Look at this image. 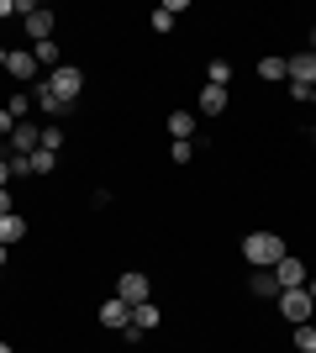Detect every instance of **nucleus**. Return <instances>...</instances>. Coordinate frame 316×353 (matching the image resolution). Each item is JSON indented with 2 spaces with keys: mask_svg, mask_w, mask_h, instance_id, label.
<instances>
[{
  "mask_svg": "<svg viewBox=\"0 0 316 353\" xmlns=\"http://www.w3.org/2000/svg\"><path fill=\"white\" fill-rule=\"evenodd\" d=\"M242 259H248L253 269H274L280 259H285V237L269 232V227H258V232L242 237Z\"/></svg>",
  "mask_w": 316,
  "mask_h": 353,
  "instance_id": "obj_1",
  "label": "nucleus"
},
{
  "mask_svg": "<svg viewBox=\"0 0 316 353\" xmlns=\"http://www.w3.org/2000/svg\"><path fill=\"white\" fill-rule=\"evenodd\" d=\"M48 90H53V95H59V101L69 105V111H74V101L85 95V74H79L74 63H59V69L48 74Z\"/></svg>",
  "mask_w": 316,
  "mask_h": 353,
  "instance_id": "obj_2",
  "label": "nucleus"
},
{
  "mask_svg": "<svg viewBox=\"0 0 316 353\" xmlns=\"http://www.w3.org/2000/svg\"><path fill=\"white\" fill-rule=\"evenodd\" d=\"M311 311H316V301L306 290H280V316H285V327H306Z\"/></svg>",
  "mask_w": 316,
  "mask_h": 353,
  "instance_id": "obj_3",
  "label": "nucleus"
},
{
  "mask_svg": "<svg viewBox=\"0 0 316 353\" xmlns=\"http://www.w3.org/2000/svg\"><path fill=\"white\" fill-rule=\"evenodd\" d=\"M116 295L127 301V306H143V301H153V285H148L143 269H127V274L116 280Z\"/></svg>",
  "mask_w": 316,
  "mask_h": 353,
  "instance_id": "obj_4",
  "label": "nucleus"
},
{
  "mask_svg": "<svg viewBox=\"0 0 316 353\" xmlns=\"http://www.w3.org/2000/svg\"><path fill=\"white\" fill-rule=\"evenodd\" d=\"M274 280H280V290H306V280H311V269L295 259V253H285L280 264H274Z\"/></svg>",
  "mask_w": 316,
  "mask_h": 353,
  "instance_id": "obj_5",
  "label": "nucleus"
},
{
  "mask_svg": "<svg viewBox=\"0 0 316 353\" xmlns=\"http://www.w3.org/2000/svg\"><path fill=\"white\" fill-rule=\"evenodd\" d=\"M95 316H101V327H105V332H127V327H132V306H127L121 295H111V301H105V306L95 311Z\"/></svg>",
  "mask_w": 316,
  "mask_h": 353,
  "instance_id": "obj_6",
  "label": "nucleus"
},
{
  "mask_svg": "<svg viewBox=\"0 0 316 353\" xmlns=\"http://www.w3.org/2000/svg\"><path fill=\"white\" fill-rule=\"evenodd\" d=\"M11 148H16V159H27V153H37V148H43V132H37L32 121H16V132H11Z\"/></svg>",
  "mask_w": 316,
  "mask_h": 353,
  "instance_id": "obj_7",
  "label": "nucleus"
},
{
  "mask_svg": "<svg viewBox=\"0 0 316 353\" xmlns=\"http://www.w3.org/2000/svg\"><path fill=\"white\" fill-rule=\"evenodd\" d=\"M290 85H306V90L316 85V53H311V48L290 59Z\"/></svg>",
  "mask_w": 316,
  "mask_h": 353,
  "instance_id": "obj_8",
  "label": "nucleus"
},
{
  "mask_svg": "<svg viewBox=\"0 0 316 353\" xmlns=\"http://www.w3.org/2000/svg\"><path fill=\"white\" fill-rule=\"evenodd\" d=\"M169 137L174 143H196V111H169Z\"/></svg>",
  "mask_w": 316,
  "mask_h": 353,
  "instance_id": "obj_9",
  "label": "nucleus"
},
{
  "mask_svg": "<svg viewBox=\"0 0 316 353\" xmlns=\"http://www.w3.org/2000/svg\"><path fill=\"white\" fill-rule=\"evenodd\" d=\"M32 105H43L48 117H69V105H63L59 95L48 90V79H37V85H32Z\"/></svg>",
  "mask_w": 316,
  "mask_h": 353,
  "instance_id": "obj_10",
  "label": "nucleus"
},
{
  "mask_svg": "<svg viewBox=\"0 0 316 353\" xmlns=\"http://www.w3.org/2000/svg\"><path fill=\"white\" fill-rule=\"evenodd\" d=\"M27 232H32V221L21 216V211H11V216H0V243H6V248H11V243H21Z\"/></svg>",
  "mask_w": 316,
  "mask_h": 353,
  "instance_id": "obj_11",
  "label": "nucleus"
},
{
  "mask_svg": "<svg viewBox=\"0 0 316 353\" xmlns=\"http://www.w3.org/2000/svg\"><path fill=\"white\" fill-rule=\"evenodd\" d=\"M6 74H11V79H21V85H32V74H37L32 48H27V53H11V59H6Z\"/></svg>",
  "mask_w": 316,
  "mask_h": 353,
  "instance_id": "obj_12",
  "label": "nucleus"
},
{
  "mask_svg": "<svg viewBox=\"0 0 316 353\" xmlns=\"http://www.w3.org/2000/svg\"><path fill=\"white\" fill-rule=\"evenodd\" d=\"M227 101H232V95H227L222 85H206V90H200V117H222Z\"/></svg>",
  "mask_w": 316,
  "mask_h": 353,
  "instance_id": "obj_13",
  "label": "nucleus"
},
{
  "mask_svg": "<svg viewBox=\"0 0 316 353\" xmlns=\"http://www.w3.org/2000/svg\"><path fill=\"white\" fill-rule=\"evenodd\" d=\"M258 79H264V85H285L290 79V59H258Z\"/></svg>",
  "mask_w": 316,
  "mask_h": 353,
  "instance_id": "obj_14",
  "label": "nucleus"
},
{
  "mask_svg": "<svg viewBox=\"0 0 316 353\" xmlns=\"http://www.w3.org/2000/svg\"><path fill=\"white\" fill-rule=\"evenodd\" d=\"M132 327H137V332H153V327H158V301H143V306H132Z\"/></svg>",
  "mask_w": 316,
  "mask_h": 353,
  "instance_id": "obj_15",
  "label": "nucleus"
},
{
  "mask_svg": "<svg viewBox=\"0 0 316 353\" xmlns=\"http://www.w3.org/2000/svg\"><path fill=\"white\" fill-rule=\"evenodd\" d=\"M248 290H253V295H280V280H274V269H253Z\"/></svg>",
  "mask_w": 316,
  "mask_h": 353,
  "instance_id": "obj_16",
  "label": "nucleus"
},
{
  "mask_svg": "<svg viewBox=\"0 0 316 353\" xmlns=\"http://www.w3.org/2000/svg\"><path fill=\"white\" fill-rule=\"evenodd\" d=\"M32 59H37V69H43V63H48V69H59V59H63V53H59V43L48 37V43H32Z\"/></svg>",
  "mask_w": 316,
  "mask_h": 353,
  "instance_id": "obj_17",
  "label": "nucleus"
},
{
  "mask_svg": "<svg viewBox=\"0 0 316 353\" xmlns=\"http://www.w3.org/2000/svg\"><path fill=\"white\" fill-rule=\"evenodd\" d=\"M53 163H59V153L37 148V153H27V174H53Z\"/></svg>",
  "mask_w": 316,
  "mask_h": 353,
  "instance_id": "obj_18",
  "label": "nucleus"
},
{
  "mask_svg": "<svg viewBox=\"0 0 316 353\" xmlns=\"http://www.w3.org/2000/svg\"><path fill=\"white\" fill-rule=\"evenodd\" d=\"M290 332H295V348L301 353H316V327L306 322V327H290Z\"/></svg>",
  "mask_w": 316,
  "mask_h": 353,
  "instance_id": "obj_19",
  "label": "nucleus"
},
{
  "mask_svg": "<svg viewBox=\"0 0 316 353\" xmlns=\"http://www.w3.org/2000/svg\"><path fill=\"white\" fill-rule=\"evenodd\" d=\"M206 74H211V85H222V90H227V79H232V63H227V59H211Z\"/></svg>",
  "mask_w": 316,
  "mask_h": 353,
  "instance_id": "obj_20",
  "label": "nucleus"
},
{
  "mask_svg": "<svg viewBox=\"0 0 316 353\" xmlns=\"http://www.w3.org/2000/svg\"><path fill=\"white\" fill-rule=\"evenodd\" d=\"M6 111H11L16 121H27V111H32V95H11V101H6Z\"/></svg>",
  "mask_w": 316,
  "mask_h": 353,
  "instance_id": "obj_21",
  "label": "nucleus"
},
{
  "mask_svg": "<svg viewBox=\"0 0 316 353\" xmlns=\"http://www.w3.org/2000/svg\"><path fill=\"white\" fill-rule=\"evenodd\" d=\"M43 148H48V153H59V148H63V127H43Z\"/></svg>",
  "mask_w": 316,
  "mask_h": 353,
  "instance_id": "obj_22",
  "label": "nucleus"
},
{
  "mask_svg": "<svg viewBox=\"0 0 316 353\" xmlns=\"http://www.w3.org/2000/svg\"><path fill=\"white\" fill-rule=\"evenodd\" d=\"M169 159H174V163H190V159H196V143H174V148H169Z\"/></svg>",
  "mask_w": 316,
  "mask_h": 353,
  "instance_id": "obj_23",
  "label": "nucleus"
},
{
  "mask_svg": "<svg viewBox=\"0 0 316 353\" xmlns=\"http://www.w3.org/2000/svg\"><path fill=\"white\" fill-rule=\"evenodd\" d=\"M148 21H153V32H169V27H174V16H169V11H164V6H158V11H153V16H148Z\"/></svg>",
  "mask_w": 316,
  "mask_h": 353,
  "instance_id": "obj_24",
  "label": "nucleus"
},
{
  "mask_svg": "<svg viewBox=\"0 0 316 353\" xmlns=\"http://www.w3.org/2000/svg\"><path fill=\"white\" fill-rule=\"evenodd\" d=\"M11 132H16V117L6 111V105H0V137H11Z\"/></svg>",
  "mask_w": 316,
  "mask_h": 353,
  "instance_id": "obj_25",
  "label": "nucleus"
},
{
  "mask_svg": "<svg viewBox=\"0 0 316 353\" xmlns=\"http://www.w3.org/2000/svg\"><path fill=\"white\" fill-rule=\"evenodd\" d=\"M16 211V201H11V190H0V216H11Z\"/></svg>",
  "mask_w": 316,
  "mask_h": 353,
  "instance_id": "obj_26",
  "label": "nucleus"
},
{
  "mask_svg": "<svg viewBox=\"0 0 316 353\" xmlns=\"http://www.w3.org/2000/svg\"><path fill=\"white\" fill-rule=\"evenodd\" d=\"M11 185V159H0V190Z\"/></svg>",
  "mask_w": 316,
  "mask_h": 353,
  "instance_id": "obj_27",
  "label": "nucleus"
},
{
  "mask_svg": "<svg viewBox=\"0 0 316 353\" xmlns=\"http://www.w3.org/2000/svg\"><path fill=\"white\" fill-rule=\"evenodd\" d=\"M306 295H311V301H316V274H311V280H306Z\"/></svg>",
  "mask_w": 316,
  "mask_h": 353,
  "instance_id": "obj_28",
  "label": "nucleus"
},
{
  "mask_svg": "<svg viewBox=\"0 0 316 353\" xmlns=\"http://www.w3.org/2000/svg\"><path fill=\"white\" fill-rule=\"evenodd\" d=\"M6 253H11V248H6V243H0V269H6Z\"/></svg>",
  "mask_w": 316,
  "mask_h": 353,
  "instance_id": "obj_29",
  "label": "nucleus"
},
{
  "mask_svg": "<svg viewBox=\"0 0 316 353\" xmlns=\"http://www.w3.org/2000/svg\"><path fill=\"white\" fill-rule=\"evenodd\" d=\"M6 59H11V53H6V48H0V69H6Z\"/></svg>",
  "mask_w": 316,
  "mask_h": 353,
  "instance_id": "obj_30",
  "label": "nucleus"
},
{
  "mask_svg": "<svg viewBox=\"0 0 316 353\" xmlns=\"http://www.w3.org/2000/svg\"><path fill=\"white\" fill-rule=\"evenodd\" d=\"M0 353H16V348H11V343H0Z\"/></svg>",
  "mask_w": 316,
  "mask_h": 353,
  "instance_id": "obj_31",
  "label": "nucleus"
},
{
  "mask_svg": "<svg viewBox=\"0 0 316 353\" xmlns=\"http://www.w3.org/2000/svg\"><path fill=\"white\" fill-rule=\"evenodd\" d=\"M311 105H316V85H311Z\"/></svg>",
  "mask_w": 316,
  "mask_h": 353,
  "instance_id": "obj_32",
  "label": "nucleus"
},
{
  "mask_svg": "<svg viewBox=\"0 0 316 353\" xmlns=\"http://www.w3.org/2000/svg\"><path fill=\"white\" fill-rule=\"evenodd\" d=\"M311 327H316V311H311Z\"/></svg>",
  "mask_w": 316,
  "mask_h": 353,
  "instance_id": "obj_33",
  "label": "nucleus"
}]
</instances>
